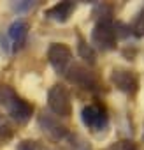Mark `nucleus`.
Wrapping results in <instances>:
<instances>
[{
    "mask_svg": "<svg viewBox=\"0 0 144 150\" xmlns=\"http://www.w3.org/2000/svg\"><path fill=\"white\" fill-rule=\"evenodd\" d=\"M39 124H41V127H42L48 134H51L55 139H62V138L67 136V129H65L63 125H60L55 118L48 117V115H42V117L39 118Z\"/></svg>",
    "mask_w": 144,
    "mask_h": 150,
    "instance_id": "10",
    "label": "nucleus"
},
{
    "mask_svg": "<svg viewBox=\"0 0 144 150\" xmlns=\"http://www.w3.org/2000/svg\"><path fill=\"white\" fill-rule=\"evenodd\" d=\"M92 41L100 50H114L118 39L114 34L113 21H97V25L92 32Z\"/></svg>",
    "mask_w": 144,
    "mask_h": 150,
    "instance_id": "3",
    "label": "nucleus"
},
{
    "mask_svg": "<svg viewBox=\"0 0 144 150\" xmlns=\"http://www.w3.org/2000/svg\"><path fill=\"white\" fill-rule=\"evenodd\" d=\"M109 150H137V148H135V145L132 141H120V143L113 145Z\"/></svg>",
    "mask_w": 144,
    "mask_h": 150,
    "instance_id": "13",
    "label": "nucleus"
},
{
    "mask_svg": "<svg viewBox=\"0 0 144 150\" xmlns=\"http://www.w3.org/2000/svg\"><path fill=\"white\" fill-rule=\"evenodd\" d=\"M67 78H69L70 83L79 85V87L88 88V90H95L99 87L97 76L92 71H88L86 67H83V65H72L70 71H69V74H67Z\"/></svg>",
    "mask_w": 144,
    "mask_h": 150,
    "instance_id": "5",
    "label": "nucleus"
},
{
    "mask_svg": "<svg viewBox=\"0 0 144 150\" xmlns=\"http://www.w3.org/2000/svg\"><path fill=\"white\" fill-rule=\"evenodd\" d=\"M74 9H76V4L74 2H60V4L53 6L51 9H48L46 11V16L51 18V20H55V21L65 23L70 18V14H72V11H74Z\"/></svg>",
    "mask_w": 144,
    "mask_h": 150,
    "instance_id": "8",
    "label": "nucleus"
},
{
    "mask_svg": "<svg viewBox=\"0 0 144 150\" xmlns=\"http://www.w3.org/2000/svg\"><path fill=\"white\" fill-rule=\"evenodd\" d=\"M81 118L86 127L90 129H104L107 125V115L106 110L97 104H88L81 111Z\"/></svg>",
    "mask_w": 144,
    "mask_h": 150,
    "instance_id": "7",
    "label": "nucleus"
},
{
    "mask_svg": "<svg viewBox=\"0 0 144 150\" xmlns=\"http://www.w3.org/2000/svg\"><path fill=\"white\" fill-rule=\"evenodd\" d=\"M78 53H79V57L85 60V62H88V64H95V51H93V48L90 46V44H86L83 39H79V44H78Z\"/></svg>",
    "mask_w": 144,
    "mask_h": 150,
    "instance_id": "11",
    "label": "nucleus"
},
{
    "mask_svg": "<svg viewBox=\"0 0 144 150\" xmlns=\"http://www.w3.org/2000/svg\"><path fill=\"white\" fill-rule=\"evenodd\" d=\"M13 138V132H11V129L9 127H0V141H7V139H11Z\"/></svg>",
    "mask_w": 144,
    "mask_h": 150,
    "instance_id": "14",
    "label": "nucleus"
},
{
    "mask_svg": "<svg viewBox=\"0 0 144 150\" xmlns=\"http://www.w3.org/2000/svg\"><path fill=\"white\" fill-rule=\"evenodd\" d=\"M130 32H134L137 37H142L144 35V11L137 16V20H135V23H134V27H132Z\"/></svg>",
    "mask_w": 144,
    "mask_h": 150,
    "instance_id": "12",
    "label": "nucleus"
},
{
    "mask_svg": "<svg viewBox=\"0 0 144 150\" xmlns=\"http://www.w3.org/2000/svg\"><path fill=\"white\" fill-rule=\"evenodd\" d=\"M48 58H49V64L53 65V69L60 74H65L67 71V65L70 64V58H72V51L67 44H62V42H53L48 50Z\"/></svg>",
    "mask_w": 144,
    "mask_h": 150,
    "instance_id": "4",
    "label": "nucleus"
},
{
    "mask_svg": "<svg viewBox=\"0 0 144 150\" xmlns=\"http://www.w3.org/2000/svg\"><path fill=\"white\" fill-rule=\"evenodd\" d=\"M48 104L55 115L60 117H69L72 113V103H70V94L63 85H55L48 92Z\"/></svg>",
    "mask_w": 144,
    "mask_h": 150,
    "instance_id": "2",
    "label": "nucleus"
},
{
    "mask_svg": "<svg viewBox=\"0 0 144 150\" xmlns=\"http://www.w3.org/2000/svg\"><path fill=\"white\" fill-rule=\"evenodd\" d=\"M0 104L9 111V115L18 124H27L32 118L34 108L27 101L20 99L16 96V92L11 87H7V85H0Z\"/></svg>",
    "mask_w": 144,
    "mask_h": 150,
    "instance_id": "1",
    "label": "nucleus"
},
{
    "mask_svg": "<svg viewBox=\"0 0 144 150\" xmlns=\"http://www.w3.org/2000/svg\"><path fill=\"white\" fill-rule=\"evenodd\" d=\"M111 81L118 90L127 92V94H134L139 88L137 76L132 71H127V69H114L113 74H111Z\"/></svg>",
    "mask_w": 144,
    "mask_h": 150,
    "instance_id": "6",
    "label": "nucleus"
},
{
    "mask_svg": "<svg viewBox=\"0 0 144 150\" xmlns=\"http://www.w3.org/2000/svg\"><path fill=\"white\" fill-rule=\"evenodd\" d=\"M16 11H27V9H30V7H34V2H28V0H27V2H23V4H14L13 6Z\"/></svg>",
    "mask_w": 144,
    "mask_h": 150,
    "instance_id": "15",
    "label": "nucleus"
},
{
    "mask_svg": "<svg viewBox=\"0 0 144 150\" xmlns=\"http://www.w3.org/2000/svg\"><path fill=\"white\" fill-rule=\"evenodd\" d=\"M0 46H2V50H4V51H7V53H9V44H7V37H6L4 34H0Z\"/></svg>",
    "mask_w": 144,
    "mask_h": 150,
    "instance_id": "17",
    "label": "nucleus"
},
{
    "mask_svg": "<svg viewBox=\"0 0 144 150\" xmlns=\"http://www.w3.org/2000/svg\"><path fill=\"white\" fill-rule=\"evenodd\" d=\"M28 23L25 20H16L11 27H9V37L13 39L14 42V50L21 48L27 41V35H28Z\"/></svg>",
    "mask_w": 144,
    "mask_h": 150,
    "instance_id": "9",
    "label": "nucleus"
},
{
    "mask_svg": "<svg viewBox=\"0 0 144 150\" xmlns=\"http://www.w3.org/2000/svg\"><path fill=\"white\" fill-rule=\"evenodd\" d=\"M18 150H35V145H34V141H21Z\"/></svg>",
    "mask_w": 144,
    "mask_h": 150,
    "instance_id": "16",
    "label": "nucleus"
}]
</instances>
